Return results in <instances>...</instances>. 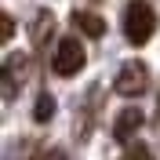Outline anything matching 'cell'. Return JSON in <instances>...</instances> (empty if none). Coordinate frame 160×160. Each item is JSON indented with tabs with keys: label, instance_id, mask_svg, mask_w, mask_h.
Segmentation results:
<instances>
[{
	"label": "cell",
	"instance_id": "4",
	"mask_svg": "<svg viewBox=\"0 0 160 160\" xmlns=\"http://www.w3.org/2000/svg\"><path fill=\"white\" fill-rule=\"evenodd\" d=\"M138 128H142V109L128 106V109H120V113H117V120H113V138H120V142H131Z\"/></svg>",
	"mask_w": 160,
	"mask_h": 160
},
{
	"label": "cell",
	"instance_id": "3",
	"mask_svg": "<svg viewBox=\"0 0 160 160\" xmlns=\"http://www.w3.org/2000/svg\"><path fill=\"white\" fill-rule=\"evenodd\" d=\"M84 44H80L77 37H62L58 48H55V55H51V69L58 73V77H77L80 69H84Z\"/></svg>",
	"mask_w": 160,
	"mask_h": 160
},
{
	"label": "cell",
	"instance_id": "8",
	"mask_svg": "<svg viewBox=\"0 0 160 160\" xmlns=\"http://www.w3.org/2000/svg\"><path fill=\"white\" fill-rule=\"evenodd\" d=\"M120 160H157V157L149 153V146H142V142H131L128 149L120 153Z\"/></svg>",
	"mask_w": 160,
	"mask_h": 160
},
{
	"label": "cell",
	"instance_id": "10",
	"mask_svg": "<svg viewBox=\"0 0 160 160\" xmlns=\"http://www.w3.org/2000/svg\"><path fill=\"white\" fill-rule=\"evenodd\" d=\"M37 160H66V153H62V149H48V153H40Z\"/></svg>",
	"mask_w": 160,
	"mask_h": 160
},
{
	"label": "cell",
	"instance_id": "5",
	"mask_svg": "<svg viewBox=\"0 0 160 160\" xmlns=\"http://www.w3.org/2000/svg\"><path fill=\"white\" fill-rule=\"evenodd\" d=\"M69 22L77 26L80 33H84V37H95V40L106 33V22H102L98 15H91V11H73V18H69Z\"/></svg>",
	"mask_w": 160,
	"mask_h": 160
},
{
	"label": "cell",
	"instance_id": "2",
	"mask_svg": "<svg viewBox=\"0 0 160 160\" xmlns=\"http://www.w3.org/2000/svg\"><path fill=\"white\" fill-rule=\"evenodd\" d=\"M146 88H149V66L138 62V58L124 62L117 80H113V91L124 95V98H138V95H146Z\"/></svg>",
	"mask_w": 160,
	"mask_h": 160
},
{
	"label": "cell",
	"instance_id": "7",
	"mask_svg": "<svg viewBox=\"0 0 160 160\" xmlns=\"http://www.w3.org/2000/svg\"><path fill=\"white\" fill-rule=\"evenodd\" d=\"M51 117H55V95L44 91V95L37 98V106H33V120H37V124H48Z\"/></svg>",
	"mask_w": 160,
	"mask_h": 160
},
{
	"label": "cell",
	"instance_id": "6",
	"mask_svg": "<svg viewBox=\"0 0 160 160\" xmlns=\"http://www.w3.org/2000/svg\"><path fill=\"white\" fill-rule=\"evenodd\" d=\"M51 33H55V15L51 11H40L37 22H33V48H48Z\"/></svg>",
	"mask_w": 160,
	"mask_h": 160
},
{
	"label": "cell",
	"instance_id": "9",
	"mask_svg": "<svg viewBox=\"0 0 160 160\" xmlns=\"http://www.w3.org/2000/svg\"><path fill=\"white\" fill-rule=\"evenodd\" d=\"M11 37H15V18H11L8 11H4V15H0V40H4V44H8Z\"/></svg>",
	"mask_w": 160,
	"mask_h": 160
},
{
	"label": "cell",
	"instance_id": "1",
	"mask_svg": "<svg viewBox=\"0 0 160 160\" xmlns=\"http://www.w3.org/2000/svg\"><path fill=\"white\" fill-rule=\"evenodd\" d=\"M153 29H157V11H153V4L131 0L128 8H124V37H128V44L131 48H142L153 37Z\"/></svg>",
	"mask_w": 160,
	"mask_h": 160
}]
</instances>
